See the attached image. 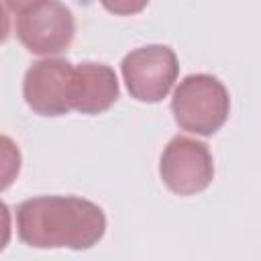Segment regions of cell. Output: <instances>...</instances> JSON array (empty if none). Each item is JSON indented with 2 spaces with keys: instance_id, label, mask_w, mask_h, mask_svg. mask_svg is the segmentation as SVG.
Listing matches in <instances>:
<instances>
[{
  "instance_id": "cell-1",
  "label": "cell",
  "mask_w": 261,
  "mask_h": 261,
  "mask_svg": "<svg viewBox=\"0 0 261 261\" xmlns=\"http://www.w3.org/2000/svg\"><path fill=\"white\" fill-rule=\"evenodd\" d=\"M16 228L20 241L35 249L86 251L104 237L106 216L80 196H37L18 204Z\"/></svg>"
},
{
  "instance_id": "cell-2",
  "label": "cell",
  "mask_w": 261,
  "mask_h": 261,
  "mask_svg": "<svg viewBox=\"0 0 261 261\" xmlns=\"http://www.w3.org/2000/svg\"><path fill=\"white\" fill-rule=\"evenodd\" d=\"M171 112L179 128L210 137L226 122L230 96L216 75L192 73L177 84L171 98Z\"/></svg>"
},
{
  "instance_id": "cell-3",
  "label": "cell",
  "mask_w": 261,
  "mask_h": 261,
  "mask_svg": "<svg viewBox=\"0 0 261 261\" xmlns=\"http://www.w3.org/2000/svg\"><path fill=\"white\" fill-rule=\"evenodd\" d=\"M14 29L18 41L35 55H55L65 51L75 35L71 10L55 0L16 4Z\"/></svg>"
},
{
  "instance_id": "cell-4",
  "label": "cell",
  "mask_w": 261,
  "mask_h": 261,
  "mask_svg": "<svg viewBox=\"0 0 261 261\" xmlns=\"http://www.w3.org/2000/svg\"><path fill=\"white\" fill-rule=\"evenodd\" d=\"M120 71L128 94L139 102H161L177 80V55L167 45H143L122 57Z\"/></svg>"
},
{
  "instance_id": "cell-5",
  "label": "cell",
  "mask_w": 261,
  "mask_h": 261,
  "mask_svg": "<svg viewBox=\"0 0 261 261\" xmlns=\"http://www.w3.org/2000/svg\"><path fill=\"white\" fill-rule=\"evenodd\" d=\"M159 175L165 188L177 196L204 192L214 177V159L208 145L186 135L173 137L161 153Z\"/></svg>"
},
{
  "instance_id": "cell-6",
  "label": "cell",
  "mask_w": 261,
  "mask_h": 261,
  "mask_svg": "<svg viewBox=\"0 0 261 261\" xmlns=\"http://www.w3.org/2000/svg\"><path fill=\"white\" fill-rule=\"evenodd\" d=\"M73 65L61 57L35 61L22 80L27 106L41 116H63L71 110Z\"/></svg>"
},
{
  "instance_id": "cell-7",
  "label": "cell",
  "mask_w": 261,
  "mask_h": 261,
  "mask_svg": "<svg viewBox=\"0 0 261 261\" xmlns=\"http://www.w3.org/2000/svg\"><path fill=\"white\" fill-rule=\"evenodd\" d=\"M118 80L110 65L84 61L73 67L71 110L82 114H100L118 100Z\"/></svg>"
},
{
  "instance_id": "cell-8",
  "label": "cell",
  "mask_w": 261,
  "mask_h": 261,
  "mask_svg": "<svg viewBox=\"0 0 261 261\" xmlns=\"http://www.w3.org/2000/svg\"><path fill=\"white\" fill-rule=\"evenodd\" d=\"M20 165H22V155L18 145L10 137L0 135V192L8 190L16 181L20 173Z\"/></svg>"
},
{
  "instance_id": "cell-9",
  "label": "cell",
  "mask_w": 261,
  "mask_h": 261,
  "mask_svg": "<svg viewBox=\"0 0 261 261\" xmlns=\"http://www.w3.org/2000/svg\"><path fill=\"white\" fill-rule=\"evenodd\" d=\"M12 234V218H10V208L0 200V253L6 249L10 243Z\"/></svg>"
},
{
  "instance_id": "cell-10",
  "label": "cell",
  "mask_w": 261,
  "mask_h": 261,
  "mask_svg": "<svg viewBox=\"0 0 261 261\" xmlns=\"http://www.w3.org/2000/svg\"><path fill=\"white\" fill-rule=\"evenodd\" d=\"M10 33V12H8V4L0 2V43H4L8 39Z\"/></svg>"
}]
</instances>
